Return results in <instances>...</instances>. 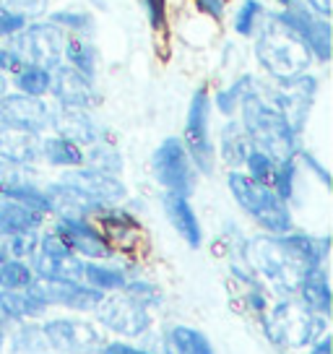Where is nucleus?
<instances>
[{"label": "nucleus", "instance_id": "obj_1", "mask_svg": "<svg viewBox=\"0 0 333 354\" xmlns=\"http://www.w3.org/2000/svg\"><path fill=\"white\" fill-rule=\"evenodd\" d=\"M328 237H312L305 232L263 234L247 243V258L258 271L271 281L278 295L297 292V284L312 268H321L328 261Z\"/></svg>", "mask_w": 333, "mask_h": 354}, {"label": "nucleus", "instance_id": "obj_2", "mask_svg": "<svg viewBox=\"0 0 333 354\" xmlns=\"http://www.w3.org/2000/svg\"><path fill=\"white\" fill-rule=\"evenodd\" d=\"M240 115H242L245 136L250 138V146L268 154L274 162H284V159H297L300 154V136L287 125V120L278 115L266 97L260 94V84H258L240 104Z\"/></svg>", "mask_w": 333, "mask_h": 354}, {"label": "nucleus", "instance_id": "obj_3", "mask_svg": "<svg viewBox=\"0 0 333 354\" xmlns=\"http://www.w3.org/2000/svg\"><path fill=\"white\" fill-rule=\"evenodd\" d=\"M256 60L258 66L266 71L274 81H287V78L302 76L307 73L315 63L307 47L297 39V34H292L278 21L274 11L266 13V19L256 32Z\"/></svg>", "mask_w": 333, "mask_h": 354}, {"label": "nucleus", "instance_id": "obj_4", "mask_svg": "<svg viewBox=\"0 0 333 354\" xmlns=\"http://www.w3.org/2000/svg\"><path fill=\"white\" fill-rule=\"evenodd\" d=\"M227 188L232 193V198L237 201V206L266 234H287L294 230L289 203H284L268 185H260L256 180H250L240 169H229Z\"/></svg>", "mask_w": 333, "mask_h": 354}, {"label": "nucleus", "instance_id": "obj_5", "mask_svg": "<svg viewBox=\"0 0 333 354\" xmlns=\"http://www.w3.org/2000/svg\"><path fill=\"white\" fill-rule=\"evenodd\" d=\"M68 34L60 32L50 21H29L26 29L8 37V55L13 63V73L23 66H42L47 71H55L63 63Z\"/></svg>", "mask_w": 333, "mask_h": 354}, {"label": "nucleus", "instance_id": "obj_6", "mask_svg": "<svg viewBox=\"0 0 333 354\" xmlns=\"http://www.w3.org/2000/svg\"><path fill=\"white\" fill-rule=\"evenodd\" d=\"M211 94L209 88L200 86L193 91L185 115V131H182V146L188 151L190 162L196 165L200 175H213L216 167V146L211 141Z\"/></svg>", "mask_w": 333, "mask_h": 354}, {"label": "nucleus", "instance_id": "obj_7", "mask_svg": "<svg viewBox=\"0 0 333 354\" xmlns=\"http://www.w3.org/2000/svg\"><path fill=\"white\" fill-rule=\"evenodd\" d=\"M268 336L278 344L287 346H312V344L325 336L328 318H323L318 313L307 310L302 302H278L271 321H266Z\"/></svg>", "mask_w": 333, "mask_h": 354}, {"label": "nucleus", "instance_id": "obj_8", "mask_svg": "<svg viewBox=\"0 0 333 354\" xmlns=\"http://www.w3.org/2000/svg\"><path fill=\"white\" fill-rule=\"evenodd\" d=\"M260 94L287 120L289 128L297 136H302L307 118H310L315 94H318V76L302 73V76L287 78V81H276L274 86H260Z\"/></svg>", "mask_w": 333, "mask_h": 354}, {"label": "nucleus", "instance_id": "obj_9", "mask_svg": "<svg viewBox=\"0 0 333 354\" xmlns=\"http://www.w3.org/2000/svg\"><path fill=\"white\" fill-rule=\"evenodd\" d=\"M151 172L164 193H178L190 198L198 185V169L190 162L185 146L178 136H169L154 149L151 154Z\"/></svg>", "mask_w": 333, "mask_h": 354}, {"label": "nucleus", "instance_id": "obj_10", "mask_svg": "<svg viewBox=\"0 0 333 354\" xmlns=\"http://www.w3.org/2000/svg\"><path fill=\"white\" fill-rule=\"evenodd\" d=\"M29 266L37 281H84V258H78L55 232L39 237Z\"/></svg>", "mask_w": 333, "mask_h": 354}, {"label": "nucleus", "instance_id": "obj_11", "mask_svg": "<svg viewBox=\"0 0 333 354\" xmlns=\"http://www.w3.org/2000/svg\"><path fill=\"white\" fill-rule=\"evenodd\" d=\"M274 16L287 26L289 32L297 34V39L307 47V53L312 55L315 63L325 66V63L331 60L333 44H331V21H328V19L315 16L310 8L302 6L300 0H297L294 6H289V8L274 11Z\"/></svg>", "mask_w": 333, "mask_h": 354}, {"label": "nucleus", "instance_id": "obj_12", "mask_svg": "<svg viewBox=\"0 0 333 354\" xmlns=\"http://www.w3.org/2000/svg\"><path fill=\"white\" fill-rule=\"evenodd\" d=\"M97 313V321L110 328V331L120 333V336H128V339H135L141 333L149 331L151 326V315H149V308L141 305L138 299H133L125 292H117V295H104L102 302L94 308Z\"/></svg>", "mask_w": 333, "mask_h": 354}, {"label": "nucleus", "instance_id": "obj_13", "mask_svg": "<svg viewBox=\"0 0 333 354\" xmlns=\"http://www.w3.org/2000/svg\"><path fill=\"white\" fill-rule=\"evenodd\" d=\"M47 344L60 354H102L104 339L91 323L76 318H53L42 326Z\"/></svg>", "mask_w": 333, "mask_h": 354}, {"label": "nucleus", "instance_id": "obj_14", "mask_svg": "<svg viewBox=\"0 0 333 354\" xmlns=\"http://www.w3.org/2000/svg\"><path fill=\"white\" fill-rule=\"evenodd\" d=\"M53 232L84 261H107V258H112V243L91 219L57 216Z\"/></svg>", "mask_w": 333, "mask_h": 354}, {"label": "nucleus", "instance_id": "obj_15", "mask_svg": "<svg viewBox=\"0 0 333 354\" xmlns=\"http://www.w3.org/2000/svg\"><path fill=\"white\" fill-rule=\"evenodd\" d=\"M50 120H53V107L39 97H26L19 91L0 97V125L6 128L42 136L50 131Z\"/></svg>", "mask_w": 333, "mask_h": 354}, {"label": "nucleus", "instance_id": "obj_16", "mask_svg": "<svg viewBox=\"0 0 333 354\" xmlns=\"http://www.w3.org/2000/svg\"><path fill=\"white\" fill-rule=\"evenodd\" d=\"M60 183H66L70 188H76L78 193L89 196L91 201H97L99 206H117L128 190H125V183L115 175H104V172H97V169H89V167H73V169H66Z\"/></svg>", "mask_w": 333, "mask_h": 354}, {"label": "nucleus", "instance_id": "obj_17", "mask_svg": "<svg viewBox=\"0 0 333 354\" xmlns=\"http://www.w3.org/2000/svg\"><path fill=\"white\" fill-rule=\"evenodd\" d=\"M50 94L57 102V107H73V110H91L99 94L94 88V81H89L86 76H81L78 71H73L70 66L60 63L53 71V84H50Z\"/></svg>", "mask_w": 333, "mask_h": 354}, {"label": "nucleus", "instance_id": "obj_18", "mask_svg": "<svg viewBox=\"0 0 333 354\" xmlns=\"http://www.w3.org/2000/svg\"><path fill=\"white\" fill-rule=\"evenodd\" d=\"M32 287L37 289V295L42 297L47 308L60 305V308L78 310V313L94 310L104 297V292L89 287L84 281H34Z\"/></svg>", "mask_w": 333, "mask_h": 354}, {"label": "nucleus", "instance_id": "obj_19", "mask_svg": "<svg viewBox=\"0 0 333 354\" xmlns=\"http://www.w3.org/2000/svg\"><path fill=\"white\" fill-rule=\"evenodd\" d=\"M50 128L55 131V136L60 138H68L76 146H91L104 138L102 133V125L94 118H91L89 110H73V107H57L53 110V120H50Z\"/></svg>", "mask_w": 333, "mask_h": 354}, {"label": "nucleus", "instance_id": "obj_20", "mask_svg": "<svg viewBox=\"0 0 333 354\" xmlns=\"http://www.w3.org/2000/svg\"><path fill=\"white\" fill-rule=\"evenodd\" d=\"M162 209H164L166 221L172 224V230L190 245V248H200L203 245V227L198 221V214L193 209L190 198L178 196V193H164L162 196Z\"/></svg>", "mask_w": 333, "mask_h": 354}, {"label": "nucleus", "instance_id": "obj_21", "mask_svg": "<svg viewBox=\"0 0 333 354\" xmlns=\"http://www.w3.org/2000/svg\"><path fill=\"white\" fill-rule=\"evenodd\" d=\"M45 196L50 201V214L57 216H78V219H91L94 214L104 206H99L97 201H91L89 196L78 193L76 188H70L66 183H50L45 188Z\"/></svg>", "mask_w": 333, "mask_h": 354}, {"label": "nucleus", "instance_id": "obj_22", "mask_svg": "<svg viewBox=\"0 0 333 354\" xmlns=\"http://www.w3.org/2000/svg\"><path fill=\"white\" fill-rule=\"evenodd\" d=\"M39 136L0 125V159L16 167H32L39 162Z\"/></svg>", "mask_w": 333, "mask_h": 354}, {"label": "nucleus", "instance_id": "obj_23", "mask_svg": "<svg viewBox=\"0 0 333 354\" xmlns=\"http://www.w3.org/2000/svg\"><path fill=\"white\" fill-rule=\"evenodd\" d=\"M297 295L300 302L307 310L318 313L323 318L331 315V281H328V268H312L310 274H305L297 284Z\"/></svg>", "mask_w": 333, "mask_h": 354}, {"label": "nucleus", "instance_id": "obj_24", "mask_svg": "<svg viewBox=\"0 0 333 354\" xmlns=\"http://www.w3.org/2000/svg\"><path fill=\"white\" fill-rule=\"evenodd\" d=\"M47 305L34 287L26 289H0V313L8 321H32L45 315Z\"/></svg>", "mask_w": 333, "mask_h": 354}, {"label": "nucleus", "instance_id": "obj_25", "mask_svg": "<svg viewBox=\"0 0 333 354\" xmlns=\"http://www.w3.org/2000/svg\"><path fill=\"white\" fill-rule=\"evenodd\" d=\"M45 224V214L23 206L19 201L0 198V237L21 232H37Z\"/></svg>", "mask_w": 333, "mask_h": 354}, {"label": "nucleus", "instance_id": "obj_26", "mask_svg": "<svg viewBox=\"0 0 333 354\" xmlns=\"http://www.w3.org/2000/svg\"><path fill=\"white\" fill-rule=\"evenodd\" d=\"M253 146H250V138L245 136L242 125L240 120H229L222 125V133H219V156H222V162L229 169H237V167L245 165V156L250 151Z\"/></svg>", "mask_w": 333, "mask_h": 354}, {"label": "nucleus", "instance_id": "obj_27", "mask_svg": "<svg viewBox=\"0 0 333 354\" xmlns=\"http://www.w3.org/2000/svg\"><path fill=\"white\" fill-rule=\"evenodd\" d=\"M169 354H216L211 339L193 326H172L164 333Z\"/></svg>", "mask_w": 333, "mask_h": 354}, {"label": "nucleus", "instance_id": "obj_28", "mask_svg": "<svg viewBox=\"0 0 333 354\" xmlns=\"http://www.w3.org/2000/svg\"><path fill=\"white\" fill-rule=\"evenodd\" d=\"M39 159H45L53 167L73 169V167H84V149L60 136H47L39 141Z\"/></svg>", "mask_w": 333, "mask_h": 354}, {"label": "nucleus", "instance_id": "obj_29", "mask_svg": "<svg viewBox=\"0 0 333 354\" xmlns=\"http://www.w3.org/2000/svg\"><path fill=\"white\" fill-rule=\"evenodd\" d=\"M63 60L66 66H70L73 71H78L81 76H86L89 81L97 78V63H99V50L94 47L91 39H81V37H73L66 42V50H63Z\"/></svg>", "mask_w": 333, "mask_h": 354}, {"label": "nucleus", "instance_id": "obj_30", "mask_svg": "<svg viewBox=\"0 0 333 354\" xmlns=\"http://www.w3.org/2000/svg\"><path fill=\"white\" fill-rule=\"evenodd\" d=\"M128 281V274L120 266H110L104 261H84V284L99 292H120Z\"/></svg>", "mask_w": 333, "mask_h": 354}, {"label": "nucleus", "instance_id": "obj_31", "mask_svg": "<svg viewBox=\"0 0 333 354\" xmlns=\"http://www.w3.org/2000/svg\"><path fill=\"white\" fill-rule=\"evenodd\" d=\"M256 86H258L256 76L242 73V76L237 78V81H232L227 88H219V91H216V97H211V104L222 112L224 118H232L234 112L240 110V104H242L245 97H247Z\"/></svg>", "mask_w": 333, "mask_h": 354}, {"label": "nucleus", "instance_id": "obj_32", "mask_svg": "<svg viewBox=\"0 0 333 354\" xmlns=\"http://www.w3.org/2000/svg\"><path fill=\"white\" fill-rule=\"evenodd\" d=\"M11 81L19 94L45 100V94H50V84H53V71L42 66H23L13 73Z\"/></svg>", "mask_w": 333, "mask_h": 354}, {"label": "nucleus", "instance_id": "obj_33", "mask_svg": "<svg viewBox=\"0 0 333 354\" xmlns=\"http://www.w3.org/2000/svg\"><path fill=\"white\" fill-rule=\"evenodd\" d=\"M84 167L104 172V175H120L122 172V154L110 144V141H97L84 151Z\"/></svg>", "mask_w": 333, "mask_h": 354}, {"label": "nucleus", "instance_id": "obj_34", "mask_svg": "<svg viewBox=\"0 0 333 354\" xmlns=\"http://www.w3.org/2000/svg\"><path fill=\"white\" fill-rule=\"evenodd\" d=\"M47 21L55 24L60 32L66 34H76L81 39H89L91 34L97 32L94 26V16L86 11H76V8H63V11H55L47 16Z\"/></svg>", "mask_w": 333, "mask_h": 354}, {"label": "nucleus", "instance_id": "obj_35", "mask_svg": "<svg viewBox=\"0 0 333 354\" xmlns=\"http://www.w3.org/2000/svg\"><path fill=\"white\" fill-rule=\"evenodd\" d=\"M266 8H263V3L260 0H242L240 6H237V11H234V19H232V29L237 37H245V39H250V37H256V32L260 29V24L266 19Z\"/></svg>", "mask_w": 333, "mask_h": 354}, {"label": "nucleus", "instance_id": "obj_36", "mask_svg": "<svg viewBox=\"0 0 333 354\" xmlns=\"http://www.w3.org/2000/svg\"><path fill=\"white\" fill-rule=\"evenodd\" d=\"M0 198H11V201H19L23 206H29V209L39 211V214H50V201L45 196V188H39V185H34L32 180L26 177L21 183H16L11 188L6 190Z\"/></svg>", "mask_w": 333, "mask_h": 354}, {"label": "nucleus", "instance_id": "obj_37", "mask_svg": "<svg viewBox=\"0 0 333 354\" xmlns=\"http://www.w3.org/2000/svg\"><path fill=\"white\" fill-rule=\"evenodd\" d=\"M34 281V271L26 261H19V258H6L3 266H0V289H26L32 287Z\"/></svg>", "mask_w": 333, "mask_h": 354}, {"label": "nucleus", "instance_id": "obj_38", "mask_svg": "<svg viewBox=\"0 0 333 354\" xmlns=\"http://www.w3.org/2000/svg\"><path fill=\"white\" fill-rule=\"evenodd\" d=\"M271 190H274L284 203H292L294 193H297V159H284V162H278L276 172H274Z\"/></svg>", "mask_w": 333, "mask_h": 354}, {"label": "nucleus", "instance_id": "obj_39", "mask_svg": "<svg viewBox=\"0 0 333 354\" xmlns=\"http://www.w3.org/2000/svg\"><path fill=\"white\" fill-rule=\"evenodd\" d=\"M11 346L16 354H42L45 349H53L42 333V326H21L13 333Z\"/></svg>", "mask_w": 333, "mask_h": 354}, {"label": "nucleus", "instance_id": "obj_40", "mask_svg": "<svg viewBox=\"0 0 333 354\" xmlns=\"http://www.w3.org/2000/svg\"><path fill=\"white\" fill-rule=\"evenodd\" d=\"M276 165L278 162H274L268 154H263V151H258V149H250L247 151V156H245V175L250 177V180H256V183H260V185H268L271 188V183H274V172H276Z\"/></svg>", "mask_w": 333, "mask_h": 354}, {"label": "nucleus", "instance_id": "obj_41", "mask_svg": "<svg viewBox=\"0 0 333 354\" xmlns=\"http://www.w3.org/2000/svg\"><path fill=\"white\" fill-rule=\"evenodd\" d=\"M37 243H39V234L37 232H21V234H11L6 237V253L8 258H19V261H26L32 258L34 250H37Z\"/></svg>", "mask_w": 333, "mask_h": 354}, {"label": "nucleus", "instance_id": "obj_42", "mask_svg": "<svg viewBox=\"0 0 333 354\" xmlns=\"http://www.w3.org/2000/svg\"><path fill=\"white\" fill-rule=\"evenodd\" d=\"M120 292L131 295V297L138 299V302L146 305V308H154V305L162 302V292H159V287L149 284V281H135V279H128V281H125V287H122Z\"/></svg>", "mask_w": 333, "mask_h": 354}, {"label": "nucleus", "instance_id": "obj_43", "mask_svg": "<svg viewBox=\"0 0 333 354\" xmlns=\"http://www.w3.org/2000/svg\"><path fill=\"white\" fill-rule=\"evenodd\" d=\"M26 24H29V19H26L23 13L13 11V8H8V6L0 3V39H8V37H13V34L23 32Z\"/></svg>", "mask_w": 333, "mask_h": 354}, {"label": "nucleus", "instance_id": "obj_44", "mask_svg": "<svg viewBox=\"0 0 333 354\" xmlns=\"http://www.w3.org/2000/svg\"><path fill=\"white\" fill-rule=\"evenodd\" d=\"M154 32H166V0H138Z\"/></svg>", "mask_w": 333, "mask_h": 354}, {"label": "nucleus", "instance_id": "obj_45", "mask_svg": "<svg viewBox=\"0 0 333 354\" xmlns=\"http://www.w3.org/2000/svg\"><path fill=\"white\" fill-rule=\"evenodd\" d=\"M26 169H29V167H16V165H8V162L0 159V196L11 188V185L26 180Z\"/></svg>", "mask_w": 333, "mask_h": 354}, {"label": "nucleus", "instance_id": "obj_46", "mask_svg": "<svg viewBox=\"0 0 333 354\" xmlns=\"http://www.w3.org/2000/svg\"><path fill=\"white\" fill-rule=\"evenodd\" d=\"M227 3H229V0H196L198 11L206 13V16L213 19V21H222L224 19V13H227Z\"/></svg>", "mask_w": 333, "mask_h": 354}, {"label": "nucleus", "instance_id": "obj_47", "mask_svg": "<svg viewBox=\"0 0 333 354\" xmlns=\"http://www.w3.org/2000/svg\"><path fill=\"white\" fill-rule=\"evenodd\" d=\"M297 159H302V162H305V165L310 167V169H312V172H315V175L321 177V183H323V185H325V188H331V175H328V169H325V167H323L321 162L315 159V156L307 154L305 149H300V154H297Z\"/></svg>", "mask_w": 333, "mask_h": 354}, {"label": "nucleus", "instance_id": "obj_48", "mask_svg": "<svg viewBox=\"0 0 333 354\" xmlns=\"http://www.w3.org/2000/svg\"><path fill=\"white\" fill-rule=\"evenodd\" d=\"M102 354H151V352H149V349H144V346H133V344L112 342V344H104Z\"/></svg>", "mask_w": 333, "mask_h": 354}, {"label": "nucleus", "instance_id": "obj_49", "mask_svg": "<svg viewBox=\"0 0 333 354\" xmlns=\"http://www.w3.org/2000/svg\"><path fill=\"white\" fill-rule=\"evenodd\" d=\"M305 8H310L315 16H323V19H328L331 16V0H300Z\"/></svg>", "mask_w": 333, "mask_h": 354}, {"label": "nucleus", "instance_id": "obj_50", "mask_svg": "<svg viewBox=\"0 0 333 354\" xmlns=\"http://www.w3.org/2000/svg\"><path fill=\"white\" fill-rule=\"evenodd\" d=\"M247 302H250V308L258 310V313H263V310L268 308V302H266V295L260 292V289H253L250 295H247Z\"/></svg>", "mask_w": 333, "mask_h": 354}, {"label": "nucleus", "instance_id": "obj_51", "mask_svg": "<svg viewBox=\"0 0 333 354\" xmlns=\"http://www.w3.org/2000/svg\"><path fill=\"white\" fill-rule=\"evenodd\" d=\"M310 354H331V339H328V336L318 339V342L312 344V352Z\"/></svg>", "mask_w": 333, "mask_h": 354}, {"label": "nucleus", "instance_id": "obj_52", "mask_svg": "<svg viewBox=\"0 0 333 354\" xmlns=\"http://www.w3.org/2000/svg\"><path fill=\"white\" fill-rule=\"evenodd\" d=\"M6 71H11L13 73V63H11L8 50H6V47H0V73H6Z\"/></svg>", "mask_w": 333, "mask_h": 354}, {"label": "nucleus", "instance_id": "obj_53", "mask_svg": "<svg viewBox=\"0 0 333 354\" xmlns=\"http://www.w3.org/2000/svg\"><path fill=\"white\" fill-rule=\"evenodd\" d=\"M3 94H8V78H6V73H0V97Z\"/></svg>", "mask_w": 333, "mask_h": 354}, {"label": "nucleus", "instance_id": "obj_54", "mask_svg": "<svg viewBox=\"0 0 333 354\" xmlns=\"http://www.w3.org/2000/svg\"><path fill=\"white\" fill-rule=\"evenodd\" d=\"M8 318H6V315H3V313H0V333H6V328H8Z\"/></svg>", "mask_w": 333, "mask_h": 354}, {"label": "nucleus", "instance_id": "obj_55", "mask_svg": "<svg viewBox=\"0 0 333 354\" xmlns=\"http://www.w3.org/2000/svg\"><path fill=\"white\" fill-rule=\"evenodd\" d=\"M278 6H281V8H289V6H294V3H297V0H276Z\"/></svg>", "mask_w": 333, "mask_h": 354}, {"label": "nucleus", "instance_id": "obj_56", "mask_svg": "<svg viewBox=\"0 0 333 354\" xmlns=\"http://www.w3.org/2000/svg\"><path fill=\"white\" fill-rule=\"evenodd\" d=\"M6 258H8V253H6V248L0 245V266H3V261H6Z\"/></svg>", "mask_w": 333, "mask_h": 354}, {"label": "nucleus", "instance_id": "obj_57", "mask_svg": "<svg viewBox=\"0 0 333 354\" xmlns=\"http://www.w3.org/2000/svg\"><path fill=\"white\" fill-rule=\"evenodd\" d=\"M94 6L97 8H107V0H94Z\"/></svg>", "mask_w": 333, "mask_h": 354}, {"label": "nucleus", "instance_id": "obj_58", "mask_svg": "<svg viewBox=\"0 0 333 354\" xmlns=\"http://www.w3.org/2000/svg\"><path fill=\"white\" fill-rule=\"evenodd\" d=\"M3 344H6V333H0V352H3Z\"/></svg>", "mask_w": 333, "mask_h": 354}]
</instances>
